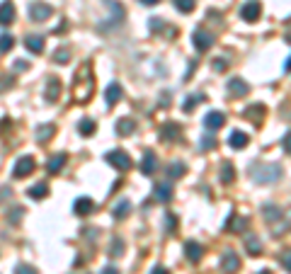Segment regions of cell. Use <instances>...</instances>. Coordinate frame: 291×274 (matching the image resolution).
I'll list each match as a JSON object with an SVG mask.
<instances>
[{
  "label": "cell",
  "instance_id": "cell-49",
  "mask_svg": "<svg viewBox=\"0 0 291 274\" xmlns=\"http://www.w3.org/2000/svg\"><path fill=\"white\" fill-rule=\"evenodd\" d=\"M151 274H170V272H168L165 267H153V272H151Z\"/></svg>",
  "mask_w": 291,
  "mask_h": 274
},
{
  "label": "cell",
  "instance_id": "cell-37",
  "mask_svg": "<svg viewBox=\"0 0 291 274\" xmlns=\"http://www.w3.org/2000/svg\"><path fill=\"white\" fill-rule=\"evenodd\" d=\"M22 213H24V209H22V206H15L12 211H8V221H10V224H20Z\"/></svg>",
  "mask_w": 291,
  "mask_h": 274
},
{
  "label": "cell",
  "instance_id": "cell-33",
  "mask_svg": "<svg viewBox=\"0 0 291 274\" xmlns=\"http://www.w3.org/2000/svg\"><path fill=\"white\" fill-rule=\"evenodd\" d=\"M175 3V8L180 12H184V15H190L194 8H197V0H172Z\"/></svg>",
  "mask_w": 291,
  "mask_h": 274
},
{
  "label": "cell",
  "instance_id": "cell-5",
  "mask_svg": "<svg viewBox=\"0 0 291 274\" xmlns=\"http://www.w3.org/2000/svg\"><path fill=\"white\" fill-rule=\"evenodd\" d=\"M51 5L49 3H41V0H34L30 5V20L32 22H44V20H49L51 17Z\"/></svg>",
  "mask_w": 291,
  "mask_h": 274
},
{
  "label": "cell",
  "instance_id": "cell-40",
  "mask_svg": "<svg viewBox=\"0 0 291 274\" xmlns=\"http://www.w3.org/2000/svg\"><path fill=\"white\" fill-rule=\"evenodd\" d=\"M279 264L284 267V269H289V272H291V250H284V253H279Z\"/></svg>",
  "mask_w": 291,
  "mask_h": 274
},
{
  "label": "cell",
  "instance_id": "cell-16",
  "mask_svg": "<svg viewBox=\"0 0 291 274\" xmlns=\"http://www.w3.org/2000/svg\"><path fill=\"white\" fill-rule=\"evenodd\" d=\"M153 197H155V202L168 204L172 199V187L168 182H158L155 187H153Z\"/></svg>",
  "mask_w": 291,
  "mask_h": 274
},
{
  "label": "cell",
  "instance_id": "cell-48",
  "mask_svg": "<svg viewBox=\"0 0 291 274\" xmlns=\"http://www.w3.org/2000/svg\"><path fill=\"white\" fill-rule=\"evenodd\" d=\"M8 194H12V192H10V187H3V189H0V202H3V199H5Z\"/></svg>",
  "mask_w": 291,
  "mask_h": 274
},
{
  "label": "cell",
  "instance_id": "cell-35",
  "mask_svg": "<svg viewBox=\"0 0 291 274\" xmlns=\"http://www.w3.org/2000/svg\"><path fill=\"white\" fill-rule=\"evenodd\" d=\"M12 46H15V39H12L10 34H0V53L10 51Z\"/></svg>",
  "mask_w": 291,
  "mask_h": 274
},
{
  "label": "cell",
  "instance_id": "cell-44",
  "mask_svg": "<svg viewBox=\"0 0 291 274\" xmlns=\"http://www.w3.org/2000/svg\"><path fill=\"white\" fill-rule=\"evenodd\" d=\"M281 146H284V151H286V153H289V155H291V131L286 133L284 139H281Z\"/></svg>",
  "mask_w": 291,
  "mask_h": 274
},
{
  "label": "cell",
  "instance_id": "cell-52",
  "mask_svg": "<svg viewBox=\"0 0 291 274\" xmlns=\"http://www.w3.org/2000/svg\"><path fill=\"white\" fill-rule=\"evenodd\" d=\"M286 41H289V44H291V32H289V34H286Z\"/></svg>",
  "mask_w": 291,
  "mask_h": 274
},
{
  "label": "cell",
  "instance_id": "cell-43",
  "mask_svg": "<svg viewBox=\"0 0 291 274\" xmlns=\"http://www.w3.org/2000/svg\"><path fill=\"white\" fill-rule=\"evenodd\" d=\"M148 27H151V32H161L165 24H163L161 17H153V20H148Z\"/></svg>",
  "mask_w": 291,
  "mask_h": 274
},
{
  "label": "cell",
  "instance_id": "cell-17",
  "mask_svg": "<svg viewBox=\"0 0 291 274\" xmlns=\"http://www.w3.org/2000/svg\"><path fill=\"white\" fill-rule=\"evenodd\" d=\"M158 168V158H155V151H146L143 153V160H141V173L143 175H153Z\"/></svg>",
  "mask_w": 291,
  "mask_h": 274
},
{
  "label": "cell",
  "instance_id": "cell-32",
  "mask_svg": "<svg viewBox=\"0 0 291 274\" xmlns=\"http://www.w3.org/2000/svg\"><path fill=\"white\" fill-rule=\"evenodd\" d=\"M27 194H30L32 199H37V202H39V199H44V197H49V187H46L44 182H39V184H34V187H30Z\"/></svg>",
  "mask_w": 291,
  "mask_h": 274
},
{
  "label": "cell",
  "instance_id": "cell-11",
  "mask_svg": "<svg viewBox=\"0 0 291 274\" xmlns=\"http://www.w3.org/2000/svg\"><path fill=\"white\" fill-rule=\"evenodd\" d=\"M226 88L231 92V97H245L250 92V85L243 80V78H231V80L226 83Z\"/></svg>",
  "mask_w": 291,
  "mask_h": 274
},
{
  "label": "cell",
  "instance_id": "cell-23",
  "mask_svg": "<svg viewBox=\"0 0 291 274\" xmlns=\"http://www.w3.org/2000/svg\"><path fill=\"white\" fill-rule=\"evenodd\" d=\"M12 20H15V5H12L10 0L0 3V24L5 27V24H10Z\"/></svg>",
  "mask_w": 291,
  "mask_h": 274
},
{
  "label": "cell",
  "instance_id": "cell-8",
  "mask_svg": "<svg viewBox=\"0 0 291 274\" xmlns=\"http://www.w3.org/2000/svg\"><path fill=\"white\" fill-rule=\"evenodd\" d=\"M262 15V5L257 3V0H248V3H243L241 8V17L245 22H257Z\"/></svg>",
  "mask_w": 291,
  "mask_h": 274
},
{
  "label": "cell",
  "instance_id": "cell-27",
  "mask_svg": "<svg viewBox=\"0 0 291 274\" xmlns=\"http://www.w3.org/2000/svg\"><path fill=\"white\" fill-rule=\"evenodd\" d=\"M206 100V95H201V92H197V95H190V97H187V100L182 102V112H194V107H197V104H199V102H204Z\"/></svg>",
  "mask_w": 291,
  "mask_h": 274
},
{
  "label": "cell",
  "instance_id": "cell-3",
  "mask_svg": "<svg viewBox=\"0 0 291 274\" xmlns=\"http://www.w3.org/2000/svg\"><path fill=\"white\" fill-rule=\"evenodd\" d=\"M104 160L110 162V165L114 168V170H121V173H124V170H129V168H131V158H129V153H126V151H121V148H114V151H110L107 155H104Z\"/></svg>",
  "mask_w": 291,
  "mask_h": 274
},
{
  "label": "cell",
  "instance_id": "cell-9",
  "mask_svg": "<svg viewBox=\"0 0 291 274\" xmlns=\"http://www.w3.org/2000/svg\"><path fill=\"white\" fill-rule=\"evenodd\" d=\"M124 97V90H121L119 83H110L107 85V90H104V104H107V109H112L117 102Z\"/></svg>",
  "mask_w": 291,
  "mask_h": 274
},
{
  "label": "cell",
  "instance_id": "cell-10",
  "mask_svg": "<svg viewBox=\"0 0 291 274\" xmlns=\"http://www.w3.org/2000/svg\"><path fill=\"white\" fill-rule=\"evenodd\" d=\"M262 216H264V221H267V224H270V228H272L277 221H281V218H284V209H281V206H277V204H264V206H262Z\"/></svg>",
  "mask_w": 291,
  "mask_h": 274
},
{
  "label": "cell",
  "instance_id": "cell-45",
  "mask_svg": "<svg viewBox=\"0 0 291 274\" xmlns=\"http://www.w3.org/2000/svg\"><path fill=\"white\" fill-rule=\"evenodd\" d=\"M112 255H114V257H119V255H121V240H119V238L114 240V250H112Z\"/></svg>",
  "mask_w": 291,
  "mask_h": 274
},
{
  "label": "cell",
  "instance_id": "cell-24",
  "mask_svg": "<svg viewBox=\"0 0 291 274\" xmlns=\"http://www.w3.org/2000/svg\"><path fill=\"white\" fill-rule=\"evenodd\" d=\"M134 131H136V122L131 117H121L119 122H117V133L119 136H131Z\"/></svg>",
  "mask_w": 291,
  "mask_h": 274
},
{
  "label": "cell",
  "instance_id": "cell-4",
  "mask_svg": "<svg viewBox=\"0 0 291 274\" xmlns=\"http://www.w3.org/2000/svg\"><path fill=\"white\" fill-rule=\"evenodd\" d=\"M34 168H37L34 158H32V155H22V158H17L15 168H12V177H15V180H24L27 175L34 173Z\"/></svg>",
  "mask_w": 291,
  "mask_h": 274
},
{
  "label": "cell",
  "instance_id": "cell-18",
  "mask_svg": "<svg viewBox=\"0 0 291 274\" xmlns=\"http://www.w3.org/2000/svg\"><path fill=\"white\" fill-rule=\"evenodd\" d=\"M92 209H95V204H92L90 197H78L75 204H73V213H75V216H88Z\"/></svg>",
  "mask_w": 291,
  "mask_h": 274
},
{
  "label": "cell",
  "instance_id": "cell-30",
  "mask_svg": "<svg viewBox=\"0 0 291 274\" xmlns=\"http://www.w3.org/2000/svg\"><path fill=\"white\" fill-rule=\"evenodd\" d=\"M184 173H187V165H184V162H170V165L165 168V175H168V177H172V180L182 177Z\"/></svg>",
  "mask_w": 291,
  "mask_h": 274
},
{
  "label": "cell",
  "instance_id": "cell-25",
  "mask_svg": "<svg viewBox=\"0 0 291 274\" xmlns=\"http://www.w3.org/2000/svg\"><path fill=\"white\" fill-rule=\"evenodd\" d=\"M248 143H250V139H248V133H245V131H233L231 139H228V146H231V148H235V151L245 148Z\"/></svg>",
  "mask_w": 291,
  "mask_h": 274
},
{
  "label": "cell",
  "instance_id": "cell-34",
  "mask_svg": "<svg viewBox=\"0 0 291 274\" xmlns=\"http://www.w3.org/2000/svg\"><path fill=\"white\" fill-rule=\"evenodd\" d=\"M95 129H97V126H95V122H92V119H83V122L78 124V131H81L83 136H90V133H95Z\"/></svg>",
  "mask_w": 291,
  "mask_h": 274
},
{
  "label": "cell",
  "instance_id": "cell-39",
  "mask_svg": "<svg viewBox=\"0 0 291 274\" xmlns=\"http://www.w3.org/2000/svg\"><path fill=\"white\" fill-rule=\"evenodd\" d=\"M211 66H214V71H216V73L228 71V61H226L223 56H219V59H214V63H211Z\"/></svg>",
  "mask_w": 291,
  "mask_h": 274
},
{
  "label": "cell",
  "instance_id": "cell-6",
  "mask_svg": "<svg viewBox=\"0 0 291 274\" xmlns=\"http://www.w3.org/2000/svg\"><path fill=\"white\" fill-rule=\"evenodd\" d=\"M192 41H194V49L204 53V51H209L211 46H214V34L206 30H197L192 34Z\"/></svg>",
  "mask_w": 291,
  "mask_h": 274
},
{
  "label": "cell",
  "instance_id": "cell-47",
  "mask_svg": "<svg viewBox=\"0 0 291 274\" xmlns=\"http://www.w3.org/2000/svg\"><path fill=\"white\" fill-rule=\"evenodd\" d=\"M102 274H119V269H117V267H104Z\"/></svg>",
  "mask_w": 291,
  "mask_h": 274
},
{
  "label": "cell",
  "instance_id": "cell-38",
  "mask_svg": "<svg viewBox=\"0 0 291 274\" xmlns=\"http://www.w3.org/2000/svg\"><path fill=\"white\" fill-rule=\"evenodd\" d=\"M199 148L201 151H214V148H216V139H214V136H201Z\"/></svg>",
  "mask_w": 291,
  "mask_h": 274
},
{
  "label": "cell",
  "instance_id": "cell-21",
  "mask_svg": "<svg viewBox=\"0 0 291 274\" xmlns=\"http://www.w3.org/2000/svg\"><path fill=\"white\" fill-rule=\"evenodd\" d=\"M61 97V80L56 75H51L49 83H46V100L49 102H59Z\"/></svg>",
  "mask_w": 291,
  "mask_h": 274
},
{
  "label": "cell",
  "instance_id": "cell-19",
  "mask_svg": "<svg viewBox=\"0 0 291 274\" xmlns=\"http://www.w3.org/2000/svg\"><path fill=\"white\" fill-rule=\"evenodd\" d=\"M248 226H250V221H248V218H243V216H238V213H231V218H228L226 228H228V231H233V233H243Z\"/></svg>",
  "mask_w": 291,
  "mask_h": 274
},
{
  "label": "cell",
  "instance_id": "cell-22",
  "mask_svg": "<svg viewBox=\"0 0 291 274\" xmlns=\"http://www.w3.org/2000/svg\"><path fill=\"white\" fill-rule=\"evenodd\" d=\"M245 250L250 257H260L262 255V240L257 235H245Z\"/></svg>",
  "mask_w": 291,
  "mask_h": 274
},
{
  "label": "cell",
  "instance_id": "cell-42",
  "mask_svg": "<svg viewBox=\"0 0 291 274\" xmlns=\"http://www.w3.org/2000/svg\"><path fill=\"white\" fill-rule=\"evenodd\" d=\"M175 226H177L175 213H168V216H165V231H175Z\"/></svg>",
  "mask_w": 291,
  "mask_h": 274
},
{
  "label": "cell",
  "instance_id": "cell-28",
  "mask_svg": "<svg viewBox=\"0 0 291 274\" xmlns=\"http://www.w3.org/2000/svg\"><path fill=\"white\" fill-rule=\"evenodd\" d=\"M54 133H56V126H54V124H41L39 129H37V141L46 143L51 136H54Z\"/></svg>",
  "mask_w": 291,
  "mask_h": 274
},
{
  "label": "cell",
  "instance_id": "cell-12",
  "mask_svg": "<svg viewBox=\"0 0 291 274\" xmlns=\"http://www.w3.org/2000/svg\"><path fill=\"white\" fill-rule=\"evenodd\" d=\"M184 255H187V260H190L192 264H197L204 257V245L197 243V240H187L184 243Z\"/></svg>",
  "mask_w": 291,
  "mask_h": 274
},
{
  "label": "cell",
  "instance_id": "cell-46",
  "mask_svg": "<svg viewBox=\"0 0 291 274\" xmlns=\"http://www.w3.org/2000/svg\"><path fill=\"white\" fill-rule=\"evenodd\" d=\"M141 5H148V8H153V5H158L161 0H139Z\"/></svg>",
  "mask_w": 291,
  "mask_h": 274
},
{
  "label": "cell",
  "instance_id": "cell-7",
  "mask_svg": "<svg viewBox=\"0 0 291 274\" xmlns=\"http://www.w3.org/2000/svg\"><path fill=\"white\" fill-rule=\"evenodd\" d=\"M241 269V257L233 253V250H226L221 255V272L223 274H235Z\"/></svg>",
  "mask_w": 291,
  "mask_h": 274
},
{
  "label": "cell",
  "instance_id": "cell-1",
  "mask_svg": "<svg viewBox=\"0 0 291 274\" xmlns=\"http://www.w3.org/2000/svg\"><path fill=\"white\" fill-rule=\"evenodd\" d=\"M95 92V78H92V68L90 63H83L81 68L75 71V78H73V100L83 104L88 102Z\"/></svg>",
  "mask_w": 291,
  "mask_h": 274
},
{
  "label": "cell",
  "instance_id": "cell-26",
  "mask_svg": "<svg viewBox=\"0 0 291 274\" xmlns=\"http://www.w3.org/2000/svg\"><path fill=\"white\" fill-rule=\"evenodd\" d=\"M24 46H27V51H32V53H41V51H44V37L32 34V37L24 39Z\"/></svg>",
  "mask_w": 291,
  "mask_h": 274
},
{
  "label": "cell",
  "instance_id": "cell-15",
  "mask_svg": "<svg viewBox=\"0 0 291 274\" xmlns=\"http://www.w3.org/2000/svg\"><path fill=\"white\" fill-rule=\"evenodd\" d=\"M223 124H226V114H223V112H209L206 117H204V126H206L209 131L221 129Z\"/></svg>",
  "mask_w": 291,
  "mask_h": 274
},
{
  "label": "cell",
  "instance_id": "cell-14",
  "mask_svg": "<svg viewBox=\"0 0 291 274\" xmlns=\"http://www.w3.org/2000/svg\"><path fill=\"white\" fill-rule=\"evenodd\" d=\"M180 133H182L180 124L168 122V124H165V126H163V129H161V141H168V143H172V141H177V139H180Z\"/></svg>",
  "mask_w": 291,
  "mask_h": 274
},
{
  "label": "cell",
  "instance_id": "cell-13",
  "mask_svg": "<svg viewBox=\"0 0 291 274\" xmlns=\"http://www.w3.org/2000/svg\"><path fill=\"white\" fill-rule=\"evenodd\" d=\"M264 114H267L264 104H250V107H245L243 117H245V119H250L252 124H257V126H260L262 119H264Z\"/></svg>",
  "mask_w": 291,
  "mask_h": 274
},
{
  "label": "cell",
  "instance_id": "cell-41",
  "mask_svg": "<svg viewBox=\"0 0 291 274\" xmlns=\"http://www.w3.org/2000/svg\"><path fill=\"white\" fill-rule=\"evenodd\" d=\"M15 274H37V269L30 267V264H17V267H15Z\"/></svg>",
  "mask_w": 291,
  "mask_h": 274
},
{
  "label": "cell",
  "instance_id": "cell-36",
  "mask_svg": "<svg viewBox=\"0 0 291 274\" xmlns=\"http://www.w3.org/2000/svg\"><path fill=\"white\" fill-rule=\"evenodd\" d=\"M68 59H70V51L63 46V49H59L56 53H54V61L59 63V66H63V63H68Z\"/></svg>",
  "mask_w": 291,
  "mask_h": 274
},
{
  "label": "cell",
  "instance_id": "cell-31",
  "mask_svg": "<svg viewBox=\"0 0 291 274\" xmlns=\"http://www.w3.org/2000/svg\"><path fill=\"white\" fill-rule=\"evenodd\" d=\"M219 175H221L219 180H221L223 184H233V180H235V170H233V165L228 160L221 165V173H219Z\"/></svg>",
  "mask_w": 291,
  "mask_h": 274
},
{
  "label": "cell",
  "instance_id": "cell-29",
  "mask_svg": "<svg viewBox=\"0 0 291 274\" xmlns=\"http://www.w3.org/2000/svg\"><path fill=\"white\" fill-rule=\"evenodd\" d=\"M129 211H131V202H129V199H121V202L114 206L112 216H114L117 221H121V218H126V216H129Z\"/></svg>",
  "mask_w": 291,
  "mask_h": 274
},
{
  "label": "cell",
  "instance_id": "cell-51",
  "mask_svg": "<svg viewBox=\"0 0 291 274\" xmlns=\"http://www.w3.org/2000/svg\"><path fill=\"white\" fill-rule=\"evenodd\" d=\"M255 274H272L270 269H260V272H255Z\"/></svg>",
  "mask_w": 291,
  "mask_h": 274
},
{
  "label": "cell",
  "instance_id": "cell-20",
  "mask_svg": "<svg viewBox=\"0 0 291 274\" xmlns=\"http://www.w3.org/2000/svg\"><path fill=\"white\" fill-rule=\"evenodd\" d=\"M66 153H56V155H51L49 158V162H46V173L49 175H56V173H61V168L66 165Z\"/></svg>",
  "mask_w": 291,
  "mask_h": 274
},
{
  "label": "cell",
  "instance_id": "cell-50",
  "mask_svg": "<svg viewBox=\"0 0 291 274\" xmlns=\"http://www.w3.org/2000/svg\"><path fill=\"white\" fill-rule=\"evenodd\" d=\"M284 71H286V73H291V56H289V59H286V63H284Z\"/></svg>",
  "mask_w": 291,
  "mask_h": 274
},
{
  "label": "cell",
  "instance_id": "cell-2",
  "mask_svg": "<svg viewBox=\"0 0 291 274\" xmlns=\"http://www.w3.org/2000/svg\"><path fill=\"white\" fill-rule=\"evenodd\" d=\"M250 175L257 184H274L284 175V168L279 162H252Z\"/></svg>",
  "mask_w": 291,
  "mask_h": 274
}]
</instances>
